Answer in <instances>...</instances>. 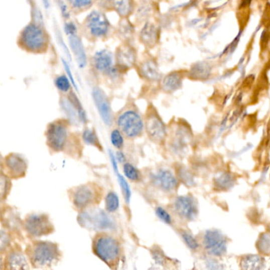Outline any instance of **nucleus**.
Masks as SVG:
<instances>
[{
  "label": "nucleus",
  "instance_id": "f257e3e1",
  "mask_svg": "<svg viewBox=\"0 0 270 270\" xmlns=\"http://www.w3.org/2000/svg\"><path fill=\"white\" fill-rule=\"evenodd\" d=\"M27 257L35 268H49L58 262L60 251L57 244L36 241L27 248Z\"/></svg>",
  "mask_w": 270,
  "mask_h": 270
},
{
  "label": "nucleus",
  "instance_id": "f03ea898",
  "mask_svg": "<svg viewBox=\"0 0 270 270\" xmlns=\"http://www.w3.org/2000/svg\"><path fill=\"white\" fill-rule=\"evenodd\" d=\"M94 254L110 268H116L121 255L120 243L116 238L105 232L98 233L93 240Z\"/></svg>",
  "mask_w": 270,
  "mask_h": 270
},
{
  "label": "nucleus",
  "instance_id": "7ed1b4c3",
  "mask_svg": "<svg viewBox=\"0 0 270 270\" xmlns=\"http://www.w3.org/2000/svg\"><path fill=\"white\" fill-rule=\"evenodd\" d=\"M19 43L29 52L42 53L47 49L49 38L40 25L31 23L22 31Z\"/></svg>",
  "mask_w": 270,
  "mask_h": 270
},
{
  "label": "nucleus",
  "instance_id": "20e7f679",
  "mask_svg": "<svg viewBox=\"0 0 270 270\" xmlns=\"http://www.w3.org/2000/svg\"><path fill=\"white\" fill-rule=\"evenodd\" d=\"M102 197V190L94 183L77 186L71 191V201L79 209L91 208L99 203Z\"/></svg>",
  "mask_w": 270,
  "mask_h": 270
},
{
  "label": "nucleus",
  "instance_id": "39448f33",
  "mask_svg": "<svg viewBox=\"0 0 270 270\" xmlns=\"http://www.w3.org/2000/svg\"><path fill=\"white\" fill-rule=\"evenodd\" d=\"M78 220L82 227L94 231L110 230L115 227L113 220L99 208H86L79 214Z\"/></svg>",
  "mask_w": 270,
  "mask_h": 270
},
{
  "label": "nucleus",
  "instance_id": "423d86ee",
  "mask_svg": "<svg viewBox=\"0 0 270 270\" xmlns=\"http://www.w3.org/2000/svg\"><path fill=\"white\" fill-rule=\"evenodd\" d=\"M46 141L52 150L61 152L68 146L69 132L68 122L64 120L53 121L48 126L46 131Z\"/></svg>",
  "mask_w": 270,
  "mask_h": 270
},
{
  "label": "nucleus",
  "instance_id": "0eeeda50",
  "mask_svg": "<svg viewBox=\"0 0 270 270\" xmlns=\"http://www.w3.org/2000/svg\"><path fill=\"white\" fill-rule=\"evenodd\" d=\"M116 124L120 131L129 138L139 137L144 129V122L141 116L133 110L122 113L118 116Z\"/></svg>",
  "mask_w": 270,
  "mask_h": 270
},
{
  "label": "nucleus",
  "instance_id": "6e6552de",
  "mask_svg": "<svg viewBox=\"0 0 270 270\" xmlns=\"http://www.w3.org/2000/svg\"><path fill=\"white\" fill-rule=\"evenodd\" d=\"M24 227L29 235L33 237L47 235L54 231L53 223L45 214H30L25 220Z\"/></svg>",
  "mask_w": 270,
  "mask_h": 270
},
{
  "label": "nucleus",
  "instance_id": "1a4fd4ad",
  "mask_svg": "<svg viewBox=\"0 0 270 270\" xmlns=\"http://www.w3.org/2000/svg\"><path fill=\"white\" fill-rule=\"evenodd\" d=\"M203 245L210 255L220 257L227 252V239L216 229L208 230L203 237Z\"/></svg>",
  "mask_w": 270,
  "mask_h": 270
},
{
  "label": "nucleus",
  "instance_id": "9d476101",
  "mask_svg": "<svg viewBox=\"0 0 270 270\" xmlns=\"http://www.w3.org/2000/svg\"><path fill=\"white\" fill-rule=\"evenodd\" d=\"M86 27L94 38H102L109 32V23L106 16L100 12H91L86 19Z\"/></svg>",
  "mask_w": 270,
  "mask_h": 270
},
{
  "label": "nucleus",
  "instance_id": "9b49d317",
  "mask_svg": "<svg viewBox=\"0 0 270 270\" xmlns=\"http://www.w3.org/2000/svg\"><path fill=\"white\" fill-rule=\"evenodd\" d=\"M145 128L149 138L156 143H161L165 140L167 129L163 120L157 113L150 112L148 113L145 121Z\"/></svg>",
  "mask_w": 270,
  "mask_h": 270
},
{
  "label": "nucleus",
  "instance_id": "f8f14e48",
  "mask_svg": "<svg viewBox=\"0 0 270 270\" xmlns=\"http://www.w3.org/2000/svg\"><path fill=\"white\" fill-rule=\"evenodd\" d=\"M175 211L178 216L186 220H193L198 214L197 201L191 196H180L174 203Z\"/></svg>",
  "mask_w": 270,
  "mask_h": 270
},
{
  "label": "nucleus",
  "instance_id": "ddd939ff",
  "mask_svg": "<svg viewBox=\"0 0 270 270\" xmlns=\"http://www.w3.org/2000/svg\"><path fill=\"white\" fill-rule=\"evenodd\" d=\"M93 64L97 71L112 77L116 76L117 70L113 67V54L109 51H98L93 57Z\"/></svg>",
  "mask_w": 270,
  "mask_h": 270
},
{
  "label": "nucleus",
  "instance_id": "4468645a",
  "mask_svg": "<svg viewBox=\"0 0 270 270\" xmlns=\"http://www.w3.org/2000/svg\"><path fill=\"white\" fill-rule=\"evenodd\" d=\"M152 183L165 192L176 190L178 181L169 170L160 169L151 175Z\"/></svg>",
  "mask_w": 270,
  "mask_h": 270
},
{
  "label": "nucleus",
  "instance_id": "2eb2a0df",
  "mask_svg": "<svg viewBox=\"0 0 270 270\" xmlns=\"http://www.w3.org/2000/svg\"><path fill=\"white\" fill-rule=\"evenodd\" d=\"M5 167L8 176L13 178H22L27 173V160L20 155L12 153L5 158Z\"/></svg>",
  "mask_w": 270,
  "mask_h": 270
},
{
  "label": "nucleus",
  "instance_id": "dca6fc26",
  "mask_svg": "<svg viewBox=\"0 0 270 270\" xmlns=\"http://www.w3.org/2000/svg\"><path fill=\"white\" fill-rule=\"evenodd\" d=\"M94 103L99 112L101 119L106 125L111 126L113 124V114L111 110L110 104L105 93L99 88H94L92 92Z\"/></svg>",
  "mask_w": 270,
  "mask_h": 270
},
{
  "label": "nucleus",
  "instance_id": "f3484780",
  "mask_svg": "<svg viewBox=\"0 0 270 270\" xmlns=\"http://www.w3.org/2000/svg\"><path fill=\"white\" fill-rule=\"evenodd\" d=\"M116 58L117 66L126 69L133 67L137 60V53L130 45H122L116 50Z\"/></svg>",
  "mask_w": 270,
  "mask_h": 270
},
{
  "label": "nucleus",
  "instance_id": "a211bd4d",
  "mask_svg": "<svg viewBox=\"0 0 270 270\" xmlns=\"http://www.w3.org/2000/svg\"><path fill=\"white\" fill-rule=\"evenodd\" d=\"M6 266L8 269L19 270L30 268L24 253L18 249H12L8 253L6 259Z\"/></svg>",
  "mask_w": 270,
  "mask_h": 270
},
{
  "label": "nucleus",
  "instance_id": "6ab92c4d",
  "mask_svg": "<svg viewBox=\"0 0 270 270\" xmlns=\"http://www.w3.org/2000/svg\"><path fill=\"white\" fill-rule=\"evenodd\" d=\"M140 38L145 46L149 48L153 47L158 42L159 29L156 25L147 23L141 30Z\"/></svg>",
  "mask_w": 270,
  "mask_h": 270
},
{
  "label": "nucleus",
  "instance_id": "aec40b11",
  "mask_svg": "<svg viewBox=\"0 0 270 270\" xmlns=\"http://www.w3.org/2000/svg\"><path fill=\"white\" fill-rule=\"evenodd\" d=\"M69 44L71 50L75 55L79 68H83L86 65V56L83 43L80 38L76 35L70 36Z\"/></svg>",
  "mask_w": 270,
  "mask_h": 270
},
{
  "label": "nucleus",
  "instance_id": "412c9836",
  "mask_svg": "<svg viewBox=\"0 0 270 270\" xmlns=\"http://www.w3.org/2000/svg\"><path fill=\"white\" fill-rule=\"evenodd\" d=\"M140 74L144 79L149 81H158L161 78L157 64L154 60H145L140 68Z\"/></svg>",
  "mask_w": 270,
  "mask_h": 270
},
{
  "label": "nucleus",
  "instance_id": "4be33fe9",
  "mask_svg": "<svg viewBox=\"0 0 270 270\" xmlns=\"http://www.w3.org/2000/svg\"><path fill=\"white\" fill-rule=\"evenodd\" d=\"M240 266L242 269H262L264 267V257L257 254H249L241 259Z\"/></svg>",
  "mask_w": 270,
  "mask_h": 270
},
{
  "label": "nucleus",
  "instance_id": "5701e85b",
  "mask_svg": "<svg viewBox=\"0 0 270 270\" xmlns=\"http://www.w3.org/2000/svg\"><path fill=\"white\" fill-rule=\"evenodd\" d=\"M235 177L231 173H220L214 179V186L219 190H227L235 186Z\"/></svg>",
  "mask_w": 270,
  "mask_h": 270
},
{
  "label": "nucleus",
  "instance_id": "b1692460",
  "mask_svg": "<svg viewBox=\"0 0 270 270\" xmlns=\"http://www.w3.org/2000/svg\"><path fill=\"white\" fill-rule=\"evenodd\" d=\"M182 78L176 72L167 75L162 82V89L166 92H174L182 86Z\"/></svg>",
  "mask_w": 270,
  "mask_h": 270
},
{
  "label": "nucleus",
  "instance_id": "393cba45",
  "mask_svg": "<svg viewBox=\"0 0 270 270\" xmlns=\"http://www.w3.org/2000/svg\"><path fill=\"white\" fill-rule=\"evenodd\" d=\"M112 5L116 13L123 19L128 17L133 11L134 4L132 0H113Z\"/></svg>",
  "mask_w": 270,
  "mask_h": 270
},
{
  "label": "nucleus",
  "instance_id": "a878e982",
  "mask_svg": "<svg viewBox=\"0 0 270 270\" xmlns=\"http://www.w3.org/2000/svg\"><path fill=\"white\" fill-rule=\"evenodd\" d=\"M211 72V67L207 63L201 62L195 64L190 71V75L194 79H207Z\"/></svg>",
  "mask_w": 270,
  "mask_h": 270
},
{
  "label": "nucleus",
  "instance_id": "bb28decb",
  "mask_svg": "<svg viewBox=\"0 0 270 270\" xmlns=\"http://www.w3.org/2000/svg\"><path fill=\"white\" fill-rule=\"evenodd\" d=\"M109 155H110L111 162L113 164V168H114L115 172H116V176L118 178L119 183H120V186H121L122 190L124 194V197L127 202H129L130 197H131V190H130L129 186H128V182H126L124 177L120 175L117 170V166H116V160H115L114 156H113L112 152H109Z\"/></svg>",
  "mask_w": 270,
  "mask_h": 270
},
{
  "label": "nucleus",
  "instance_id": "cd10ccee",
  "mask_svg": "<svg viewBox=\"0 0 270 270\" xmlns=\"http://www.w3.org/2000/svg\"><path fill=\"white\" fill-rule=\"evenodd\" d=\"M256 247L258 251L263 254H270V236L266 234H261L259 236L258 240L256 242Z\"/></svg>",
  "mask_w": 270,
  "mask_h": 270
},
{
  "label": "nucleus",
  "instance_id": "c85d7f7f",
  "mask_svg": "<svg viewBox=\"0 0 270 270\" xmlns=\"http://www.w3.org/2000/svg\"><path fill=\"white\" fill-rule=\"evenodd\" d=\"M173 149L177 153H180V152L185 151L186 146V133H185L183 130H178L177 132L176 136H175V139L173 142Z\"/></svg>",
  "mask_w": 270,
  "mask_h": 270
},
{
  "label": "nucleus",
  "instance_id": "c756f323",
  "mask_svg": "<svg viewBox=\"0 0 270 270\" xmlns=\"http://www.w3.org/2000/svg\"><path fill=\"white\" fill-rule=\"evenodd\" d=\"M105 208L109 212H114L119 208V199L116 193L110 192L108 193L105 198Z\"/></svg>",
  "mask_w": 270,
  "mask_h": 270
},
{
  "label": "nucleus",
  "instance_id": "7c9ffc66",
  "mask_svg": "<svg viewBox=\"0 0 270 270\" xmlns=\"http://www.w3.org/2000/svg\"><path fill=\"white\" fill-rule=\"evenodd\" d=\"M133 32V27L127 19H124L123 21L120 22L118 27V34H120V37L124 39H128L131 38Z\"/></svg>",
  "mask_w": 270,
  "mask_h": 270
},
{
  "label": "nucleus",
  "instance_id": "2f4dec72",
  "mask_svg": "<svg viewBox=\"0 0 270 270\" xmlns=\"http://www.w3.org/2000/svg\"><path fill=\"white\" fill-rule=\"evenodd\" d=\"M83 139L84 142L87 144V145H93V146H95L96 148L102 150V148H101V145H100L98 137H97L95 132L93 131L92 130H85L83 131Z\"/></svg>",
  "mask_w": 270,
  "mask_h": 270
},
{
  "label": "nucleus",
  "instance_id": "473e14b6",
  "mask_svg": "<svg viewBox=\"0 0 270 270\" xmlns=\"http://www.w3.org/2000/svg\"><path fill=\"white\" fill-rule=\"evenodd\" d=\"M178 176L180 178L185 185L188 186H193L195 185V180L193 178V175H192L190 171H188L186 168L181 167L178 171Z\"/></svg>",
  "mask_w": 270,
  "mask_h": 270
},
{
  "label": "nucleus",
  "instance_id": "72a5a7b5",
  "mask_svg": "<svg viewBox=\"0 0 270 270\" xmlns=\"http://www.w3.org/2000/svg\"><path fill=\"white\" fill-rule=\"evenodd\" d=\"M124 175L131 181H139L141 178V173L131 164L126 163L124 165Z\"/></svg>",
  "mask_w": 270,
  "mask_h": 270
},
{
  "label": "nucleus",
  "instance_id": "f704fd0d",
  "mask_svg": "<svg viewBox=\"0 0 270 270\" xmlns=\"http://www.w3.org/2000/svg\"><path fill=\"white\" fill-rule=\"evenodd\" d=\"M70 101H71V105H73L74 109L77 111V114L78 116H79V119H80L82 121L86 122V120H87V119H86V113H85L83 107L81 105L80 102H79L78 98H76L74 94H71Z\"/></svg>",
  "mask_w": 270,
  "mask_h": 270
},
{
  "label": "nucleus",
  "instance_id": "c9c22d12",
  "mask_svg": "<svg viewBox=\"0 0 270 270\" xmlns=\"http://www.w3.org/2000/svg\"><path fill=\"white\" fill-rule=\"evenodd\" d=\"M70 79L66 77L65 75H60L57 77L55 81V84L57 88L62 91V92H68V90L71 88V83H70Z\"/></svg>",
  "mask_w": 270,
  "mask_h": 270
},
{
  "label": "nucleus",
  "instance_id": "e433bc0d",
  "mask_svg": "<svg viewBox=\"0 0 270 270\" xmlns=\"http://www.w3.org/2000/svg\"><path fill=\"white\" fill-rule=\"evenodd\" d=\"M182 237L184 242H186V245H187L188 247L190 248V249L196 250L199 247V243L197 242V239L190 232L182 231Z\"/></svg>",
  "mask_w": 270,
  "mask_h": 270
},
{
  "label": "nucleus",
  "instance_id": "4c0bfd02",
  "mask_svg": "<svg viewBox=\"0 0 270 270\" xmlns=\"http://www.w3.org/2000/svg\"><path fill=\"white\" fill-rule=\"evenodd\" d=\"M1 186H0V191H1V199L4 200L8 196L11 189V182L9 178L6 175H1Z\"/></svg>",
  "mask_w": 270,
  "mask_h": 270
},
{
  "label": "nucleus",
  "instance_id": "58836bf2",
  "mask_svg": "<svg viewBox=\"0 0 270 270\" xmlns=\"http://www.w3.org/2000/svg\"><path fill=\"white\" fill-rule=\"evenodd\" d=\"M111 142L113 144V146L116 147V149H121L124 145V140L122 137L120 131L117 129L113 130L111 133Z\"/></svg>",
  "mask_w": 270,
  "mask_h": 270
},
{
  "label": "nucleus",
  "instance_id": "ea45409f",
  "mask_svg": "<svg viewBox=\"0 0 270 270\" xmlns=\"http://www.w3.org/2000/svg\"><path fill=\"white\" fill-rule=\"evenodd\" d=\"M156 213L158 217L160 218V220L164 222V223H167V224H171V223H172L171 215L162 207H157L156 208Z\"/></svg>",
  "mask_w": 270,
  "mask_h": 270
},
{
  "label": "nucleus",
  "instance_id": "a19ab883",
  "mask_svg": "<svg viewBox=\"0 0 270 270\" xmlns=\"http://www.w3.org/2000/svg\"><path fill=\"white\" fill-rule=\"evenodd\" d=\"M68 1L72 8L76 9L88 8L93 3V0H68Z\"/></svg>",
  "mask_w": 270,
  "mask_h": 270
},
{
  "label": "nucleus",
  "instance_id": "79ce46f5",
  "mask_svg": "<svg viewBox=\"0 0 270 270\" xmlns=\"http://www.w3.org/2000/svg\"><path fill=\"white\" fill-rule=\"evenodd\" d=\"M12 214L10 216H6L7 225L10 228L15 229L20 227V218L18 217L15 214Z\"/></svg>",
  "mask_w": 270,
  "mask_h": 270
},
{
  "label": "nucleus",
  "instance_id": "37998d69",
  "mask_svg": "<svg viewBox=\"0 0 270 270\" xmlns=\"http://www.w3.org/2000/svg\"><path fill=\"white\" fill-rule=\"evenodd\" d=\"M149 15H150V7L147 5V4L140 7L137 13V18L139 20L140 19L143 20V19H147V18L149 17Z\"/></svg>",
  "mask_w": 270,
  "mask_h": 270
},
{
  "label": "nucleus",
  "instance_id": "c03bdc74",
  "mask_svg": "<svg viewBox=\"0 0 270 270\" xmlns=\"http://www.w3.org/2000/svg\"><path fill=\"white\" fill-rule=\"evenodd\" d=\"M1 243H0V249L1 251H4V249H6L8 246H9L10 242H11V238H10V235H8V233L5 232L4 230L1 231V238H0Z\"/></svg>",
  "mask_w": 270,
  "mask_h": 270
},
{
  "label": "nucleus",
  "instance_id": "a18cd8bd",
  "mask_svg": "<svg viewBox=\"0 0 270 270\" xmlns=\"http://www.w3.org/2000/svg\"><path fill=\"white\" fill-rule=\"evenodd\" d=\"M64 30L67 35L72 36L75 35L77 32V28L75 27V25L73 23H67L64 26Z\"/></svg>",
  "mask_w": 270,
  "mask_h": 270
},
{
  "label": "nucleus",
  "instance_id": "49530a36",
  "mask_svg": "<svg viewBox=\"0 0 270 270\" xmlns=\"http://www.w3.org/2000/svg\"><path fill=\"white\" fill-rule=\"evenodd\" d=\"M207 268L209 269H220L223 268V267L220 266V263L218 262L215 259H208L206 261Z\"/></svg>",
  "mask_w": 270,
  "mask_h": 270
},
{
  "label": "nucleus",
  "instance_id": "de8ad7c7",
  "mask_svg": "<svg viewBox=\"0 0 270 270\" xmlns=\"http://www.w3.org/2000/svg\"><path fill=\"white\" fill-rule=\"evenodd\" d=\"M58 1L59 7H60V12L62 14L63 17L65 18V19H68L70 17V14L69 12H68V8H67L63 0H58Z\"/></svg>",
  "mask_w": 270,
  "mask_h": 270
},
{
  "label": "nucleus",
  "instance_id": "09e8293b",
  "mask_svg": "<svg viewBox=\"0 0 270 270\" xmlns=\"http://www.w3.org/2000/svg\"><path fill=\"white\" fill-rule=\"evenodd\" d=\"M62 61L63 64H64V68H65L66 70V72H67V74H68V78H69L71 83H72V85H73L74 87H75V89H77V86H76V84H75V80H74L73 75H72V73H71L69 66H68V64H67L65 60H63Z\"/></svg>",
  "mask_w": 270,
  "mask_h": 270
},
{
  "label": "nucleus",
  "instance_id": "8fccbe9b",
  "mask_svg": "<svg viewBox=\"0 0 270 270\" xmlns=\"http://www.w3.org/2000/svg\"><path fill=\"white\" fill-rule=\"evenodd\" d=\"M154 259L156 262L160 264H164V263L165 262V257L163 253H160V252H156L154 253Z\"/></svg>",
  "mask_w": 270,
  "mask_h": 270
},
{
  "label": "nucleus",
  "instance_id": "3c124183",
  "mask_svg": "<svg viewBox=\"0 0 270 270\" xmlns=\"http://www.w3.org/2000/svg\"><path fill=\"white\" fill-rule=\"evenodd\" d=\"M98 3L101 7H106L107 8V7L113 6L112 5L113 0H98Z\"/></svg>",
  "mask_w": 270,
  "mask_h": 270
},
{
  "label": "nucleus",
  "instance_id": "603ef678",
  "mask_svg": "<svg viewBox=\"0 0 270 270\" xmlns=\"http://www.w3.org/2000/svg\"><path fill=\"white\" fill-rule=\"evenodd\" d=\"M117 159H118L119 161L123 162L124 160V156L123 155L122 152H117Z\"/></svg>",
  "mask_w": 270,
  "mask_h": 270
},
{
  "label": "nucleus",
  "instance_id": "864d4df0",
  "mask_svg": "<svg viewBox=\"0 0 270 270\" xmlns=\"http://www.w3.org/2000/svg\"><path fill=\"white\" fill-rule=\"evenodd\" d=\"M43 4L44 6L45 7V8H49V0H43Z\"/></svg>",
  "mask_w": 270,
  "mask_h": 270
},
{
  "label": "nucleus",
  "instance_id": "5fc2aeb1",
  "mask_svg": "<svg viewBox=\"0 0 270 270\" xmlns=\"http://www.w3.org/2000/svg\"><path fill=\"white\" fill-rule=\"evenodd\" d=\"M268 233H269L270 234V223L269 224H268Z\"/></svg>",
  "mask_w": 270,
  "mask_h": 270
}]
</instances>
